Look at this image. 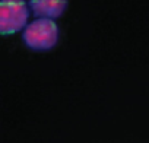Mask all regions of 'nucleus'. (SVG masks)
Listing matches in <instances>:
<instances>
[{"mask_svg": "<svg viewBox=\"0 0 149 143\" xmlns=\"http://www.w3.org/2000/svg\"><path fill=\"white\" fill-rule=\"evenodd\" d=\"M22 40L34 51L51 50L58 41V26L51 19H35L24 29Z\"/></svg>", "mask_w": 149, "mask_h": 143, "instance_id": "1", "label": "nucleus"}, {"mask_svg": "<svg viewBox=\"0 0 149 143\" xmlns=\"http://www.w3.org/2000/svg\"><path fill=\"white\" fill-rule=\"evenodd\" d=\"M29 5L25 0H2L0 2V32L3 35L25 29L29 18Z\"/></svg>", "mask_w": 149, "mask_h": 143, "instance_id": "2", "label": "nucleus"}, {"mask_svg": "<svg viewBox=\"0 0 149 143\" xmlns=\"http://www.w3.org/2000/svg\"><path fill=\"white\" fill-rule=\"evenodd\" d=\"M67 8V0H29V9L38 19L60 18Z\"/></svg>", "mask_w": 149, "mask_h": 143, "instance_id": "3", "label": "nucleus"}]
</instances>
